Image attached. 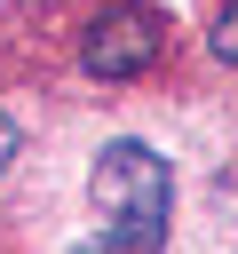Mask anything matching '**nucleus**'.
Wrapping results in <instances>:
<instances>
[{"mask_svg": "<svg viewBox=\"0 0 238 254\" xmlns=\"http://www.w3.org/2000/svg\"><path fill=\"white\" fill-rule=\"evenodd\" d=\"M8 159H16V119L0 111V175H8Z\"/></svg>", "mask_w": 238, "mask_h": 254, "instance_id": "20e7f679", "label": "nucleus"}, {"mask_svg": "<svg viewBox=\"0 0 238 254\" xmlns=\"http://www.w3.org/2000/svg\"><path fill=\"white\" fill-rule=\"evenodd\" d=\"M167 48V16L151 0H111L87 32H79V71L95 79H143Z\"/></svg>", "mask_w": 238, "mask_h": 254, "instance_id": "f03ea898", "label": "nucleus"}, {"mask_svg": "<svg viewBox=\"0 0 238 254\" xmlns=\"http://www.w3.org/2000/svg\"><path fill=\"white\" fill-rule=\"evenodd\" d=\"M206 56H214V64H238V0L206 24Z\"/></svg>", "mask_w": 238, "mask_h": 254, "instance_id": "7ed1b4c3", "label": "nucleus"}, {"mask_svg": "<svg viewBox=\"0 0 238 254\" xmlns=\"http://www.w3.org/2000/svg\"><path fill=\"white\" fill-rule=\"evenodd\" d=\"M87 198H95V238L71 246V254H159L167 246V214H175V175L151 143L119 135L95 151V175H87Z\"/></svg>", "mask_w": 238, "mask_h": 254, "instance_id": "f257e3e1", "label": "nucleus"}]
</instances>
